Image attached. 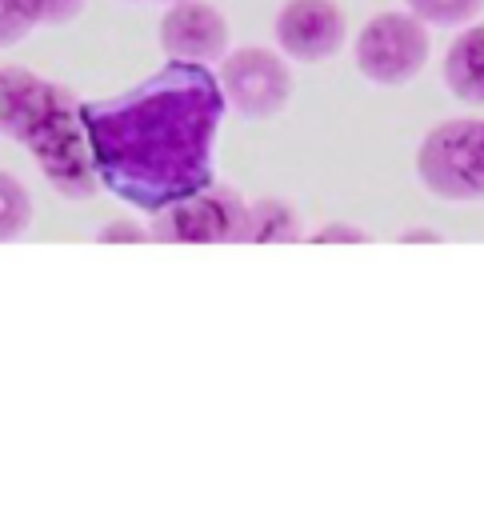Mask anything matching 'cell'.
Listing matches in <instances>:
<instances>
[{"instance_id": "6da1fadb", "label": "cell", "mask_w": 484, "mask_h": 512, "mask_svg": "<svg viewBox=\"0 0 484 512\" xmlns=\"http://www.w3.org/2000/svg\"><path fill=\"white\" fill-rule=\"evenodd\" d=\"M0 132L28 148V156L44 168L48 184L60 196L68 200L96 196L100 176L92 168L88 140L80 132L76 100L60 84L20 64H4L0 68Z\"/></svg>"}, {"instance_id": "7a4b0ae2", "label": "cell", "mask_w": 484, "mask_h": 512, "mask_svg": "<svg viewBox=\"0 0 484 512\" xmlns=\"http://www.w3.org/2000/svg\"><path fill=\"white\" fill-rule=\"evenodd\" d=\"M416 180L448 204L484 200V116H452L416 144Z\"/></svg>"}, {"instance_id": "3957f363", "label": "cell", "mask_w": 484, "mask_h": 512, "mask_svg": "<svg viewBox=\"0 0 484 512\" xmlns=\"http://www.w3.org/2000/svg\"><path fill=\"white\" fill-rule=\"evenodd\" d=\"M432 36L420 16L404 12H376L360 24L352 40V64L368 84L380 88H400L416 80L428 64Z\"/></svg>"}, {"instance_id": "277c9868", "label": "cell", "mask_w": 484, "mask_h": 512, "mask_svg": "<svg viewBox=\"0 0 484 512\" xmlns=\"http://www.w3.org/2000/svg\"><path fill=\"white\" fill-rule=\"evenodd\" d=\"M216 84H220L224 104L236 116H244V120H268L292 96L288 56L276 52V48H264V44L228 48V56L220 60Z\"/></svg>"}, {"instance_id": "5b68a950", "label": "cell", "mask_w": 484, "mask_h": 512, "mask_svg": "<svg viewBox=\"0 0 484 512\" xmlns=\"http://www.w3.org/2000/svg\"><path fill=\"white\" fill-rule=\"evenodd\" d=\"M152 240L176 244H216V240H244L248 232V200L232 188H204L188 200L168 204L152 224Z\"/></svg>"}, {"instance_id": "8992f818", "label": "cell", "mask_w": 484, "mask_h": 512, "mask_svg": "<svg viewBox=\"0 0 484 512\" xmlns=\"http://www.w3.org/2000/svg\"><path fill=\"white\" fill-rule=\"evenodd\" d=\"M276 48L296 64H324L344 48L348 20L336 0H284L272 24Z\"/></svg>"}, {"instance_id": "52a82bcc", "label": "cell", "mask_w": 484, "mask_h": 512, "mask_svg": "<svg viewBox=\"0 0 484 512\" xmlns=\"http://www.w3.org/2000/svg\"><path fill=\"white\" fill-rule=\"evenodd\" d=\"M160 52L176 64H220L228 56V20L208 0H172L160 16Z\"/></svg>"}, {"instance_id": "ba28073f", "label": "cell", "mask_w": 484, "mask_h": 512, "mask_svg": "<svg viewBox=\"0 0 484 512\" xmlns=\"http://www.w3.org/2000/svg\"><path fill=\"white\" fill-rule=\"evenodd\" d=\"M440 80L460 104L484 108V20L456 28L440 60Z\"/></svg>"}, {"instance_id": "9c48e42d", "label": "cell", "mask_w": 484, "mask_h": 512, "mask_svg": "<svg viewBox=\"0 0 484 512\" xmlns=\"http://www.w3.org/2000/svg\"><path fill=\"white\" fill-rule=\"evenodd\" d=\"M244 240H256V244H280V240H300V216L288 200H276V196H264V200H252L248 204V232Z\"/></svg>"}, {"instance_id": "30bf717a", "label": "cell", "mask_w": 484, "mask_h": 512, "mask_svg": "<svg viewBox=\"0 0 484 512\" xmlns=\"http://www.w3.org/2000/svg\"><path fill=\"white\" fill-rule=\"evenodd\" d=\"M28 224H32V196L12 172L0 168V244L20 240Z\"/></svg>"}, {"instance_id": "8fae6325", "label": "cell", "mask_w": 484, "mask_h": 512, "mask_svg": "<svg viewBox=\"0 0 484 512\" xmlns=\"http://www.w3.org/2000/svg\"><path fill=\"white\" fill-rule=\"evenodd\" d=\"M412 16H420L428 28H464L480 20L484 0H404Z\"/></svg>"}, {"instance_id": "7c38bea8", "label": "cell", "mask_w": 484, "mask_h": 512, "mask_svg": "<svg viewBox=\"0 0 484 512\" xmlns=\"http://www.w3.org/2000/svg\"><path fill=\"white\" fill-rule=\"evenodd\" d=\"M32 28H36V20L24 0H0V48L20 44Z\"/></svg>"}, {"instance_id": "4fadbf2b", "label": "cell", "mask_w": 484, "mask_h": 512, "mask_svg": "<svg viewBox=\"0 0 484 512\" xmlns=\"http://www.w3.org/2000/svg\"><path fill=\"white\" fill-rule=\"evenodd\" d=\"M36 24H68L84 12L88 0H24Z\"/></svg>"}, {"instance_id": "5bb4252c", "label": "cell", "mask_w": 484, "mask_h": 512, "mask_svg": "<svg viewBox=\"0 0 484 512\" xmlns=\"http://www.w3.org/2000/svg\"><path fill=\"white\" fill-rule=\"evenodd\" d=\"M96 240H104V244H136V240H152V232L144 224H136V220H108L96 232Z\"/></svg>"}, {"instance_id": "9a60e30c", "label": "cell", "mask_w": 484, "mask_h": 512, "mask_svg": "<svg viewBox=\"0 0 484 512\" xmlns=\"http://www.w3.org/2000/svg\"><path fill=\"white\" fill-rule=\"evenodd\" d=\"M312 240H316V244H360V240H368V232L356 228V224L332 220V224H320V228L312 232Z\"/></svg>"}, {"instance_id": "2e32d148", "label": "cell", "mask_w": 484, "mask_h": 512, "mask_svg": "<svg viewBox=\"0 0 484 512\" xmlns=\"http://www.w3.org/2000/svg\"><path fill=\"white\" fill-rule=\"evenodd\" d=\"M400 240H440V232H432V228H408Z\"/></svg>"}, {"instance_id": "e0dca14e", "label": "cell", "mask_w": 484, "mask_h": 512, "mask_svg": "<svg viewBox=\"0 0 484 512\" xmlns=\"http://www.w3.org/2000/svg\"><path fill=\"white\" fill-rule=\"evenodd\" d=\"M160 4H172V0H160Z\"/></svg>"}]
</instances>
